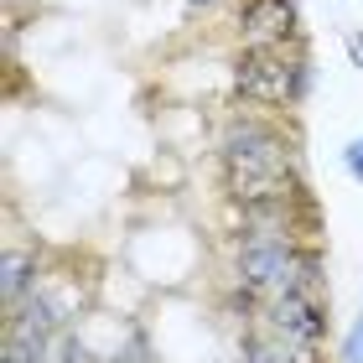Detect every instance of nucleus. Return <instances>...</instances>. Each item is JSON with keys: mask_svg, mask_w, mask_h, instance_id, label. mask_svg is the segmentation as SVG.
<instances>
[{"mask_svg": "<svg viewBox=\"0 0 363 363\" xmlns=\"http://www.w3.org/2000/svg\"><path fill=\"white\" fill-rule=\"evenodd\" d=\"M239 363H317V348L291 333H250L239 342Z\"/></svg>", "mask_w": 363, "mask_h": 363, "instance_id": "nucleus-6", "label": "nucleus"}, {"mask_svg": "<svg viewBox=\"0 0 363 363\" xmlns=\"http://www.w3.org/2000/svg\"><path fill=\"white\" fill-rule=\"evenodd\" d=\"M239 286L255 296L259 306L280 301L296 286H317V259L296 255L286 234H270V228H255L250 244L239 250Z\"/></svg>", "mask_w": 363, "mask_h": 363, "instance_id": "nucleus-2", "label": "nucleus"}, {"mask_svg": "<svg viewBox=\"0 0 363 363\" xmlns=\"http://www.w3.org/2000/svg\"><path fill=\"white\" fill-rule=\"evenodd\" d=\"M234 89L250 104H296L306 89L301 57H286V47H244L234 62Z\"/></svg>", "mask_w": 363, "mask_h": 363, "instance_id": "nucleus-3", "label": "nucleus"}, {"mask_svg": "<svg viewBox=\"0 0 363 363\" xmlns=\"http://www.w3.org/2000/svg\"><path fill=\"white\" fill-rule=\"evenodd\" d=\"M358 57H363V37H358Z\"/></svg>", "mask_w": 363, "mask_h": 363, "instance_id": "nucleus-11", "label": "nucleus"}, {"mask_svg": "<svg viewBox=\"0 0 363 363\" xmlns=\"http://www.w3.org/2000/svg\"><path fill=\"white\" fill-rule=\"evenodd\" d=\"M37 259H31L26 250H6V265H0V291H6V301H21L26 286H37Z\"/></svg>", "mask_w": 363, "mask_h": 363, "instance_id": "nucleus-7", "label": "nucleus"}, {"mask_svg": "<svg viewBox=\"0 0 363 363\" xmlns=\"http://www.w3.org/2000/svg\"><path fill=\"white\" fill-rule=\"evenodd\" d=\"M348 172L363 182V140H353V145H348Z\"/></svg>", "mask_w": 363, "mask_h": 363, "instance_id": "nucleus-9", "label": "nucleus"}, {"mask_svg": "<svg viewBox=\"0 0 363 363\" xmlns=\"http://www.w3.org/2000/svg\"><path fill=\"white\" fill-rule=\"evenodd\" d=\"M192 6H213V0H192Z\"/></svg>", "mask_w": 363, "mask_h": 363, "instance_id": "nucleus-10", "label": "nucleus"}, {"mask_svg": "<svg viewBox=\"0 0 363 363\" xmlns=\"http://www.w3.org/2000/svg\"><path fill=\"white\" fill-rule=\"evenodd\" d=\"M52 363H94V353H89V342L84 337H73V333H57V342H52Z\"/></svg>", "mask_w": 363, "mask_h": 363, "instance_id": "nucleus-8", "label": "nucleus"}, {"mask_svg": "<svg viewBox=\"0 0 363 363\" xmlns=\"http://www.w3.org/2000/svg\"><path fill=\"white\" fill-rule=\"evenodd\" d=\"M265 322L280 327V333H291V337H301V342H311V348L327 337V306H322L317 286H296V291L280 296V301H270Z\"/></svg>", "mask_w": 363, "mask_h": 363, "instance_id": "nucleus-4", "label": "nucleus"}, {"mask_svg": "<svg viewBox=\"0 0 363 363\" xmlns=\"http://www.w3.org/2000/svg\"><path fill=\"white\" fill-rule=\"evenodd\" d=\"M244 47H286L296 37V6L291 0H250L239 11Z\"/></svg>", "mask_w": 363, "mask_h": 363, "instance_id": "nucleus-5", "label": "nucleus"}, {"mask_svg": "<svg viewBox=\"0 0 363 363\" xmlns=\"http://www.w3.org/2000/svg\"><path fill=\"white\" fill-rule=\"evenodd\" d=\"M223 167L228 192L244 208H275L296 197V167H291V140L259 120H234L223 135Z\"/></svg>", "mask_w": 363, "mask_h": 363, "instance_id": "nucleus-1", "label": "nucleus"}]
</instances>
